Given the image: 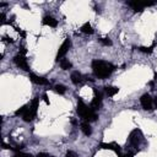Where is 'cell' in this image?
<instances>
[{
  "mask_svg": "<svg viewBox=\"0 0 157 157\" xmlns=\"http://www.w3.org/2000/svg\"><path fill=\"white\" fill-rule=\"evenodd\" d=\"M92 70H93V74L96 77L103 80V78H107L115 70V66L112 63L96 59L92 61Z\"/></svg>",
  "mask_w": 157,
  "mask_h": 157,
  "instance_id": "6da1fadb",
  "label": "cell"
},
{
  "mask_svg": "<svg viewBox=\"0 0 157 157\" xmlns=\"http://www.w3.org/2000/svg\"><path fill=\"white\" fill-rule=\"evenodd\" d=\"M77 113H78V115L82 118V119H85L86 121H94V120H97V114H96V112L91 108V107H87L81 99H78L77 101Z\"/></svg>",
  "mask_w": 157,
  "mask_h": 157,
  "instance_id": "7a4b0ae2",
  "label": "cell"
},
{
  "mask_svg": "<svg viewBox=\"0 0 157 157\" xmlns=\"http://www.w3.org/2000/svg\"><path fill=\"white\" fill-rule=\"evenodd\" d=\"M142 141H144V136H142L141 130L135 129V130H132V131L130 132V135H129V142H130L134 147L137 148V147L141 145Z\"/></svg>",
  "mask_w": 157,
  "mask_h": 157,
  "instance_id": "3957f363",
  "label": "cell"
},
{
  "mask_svg": "<svg viewBox=\"0 0 157 157\" xmlns=\"http://www.w3.org/2000/svg\"><path fill=\"white\" fill-rule=\"evenodd\" d=\"M13 63H15L16 66H18L20 69H22V70H25V71H28V70H29V66H28V64H27V60H26L25 55H22V54H20V53L13 56Z\"/></svg>",
  "mask_w": 157,
  "mask_h": 157,
  "instance_id": "277c9868",
  "label": "cell"
},
{
  "mask_svg": "<svg viewBox=\"0 0 157 157\" xmlns=\"http://www.w3.org/2000/svg\"><path fill=\"white\" fill-rule=\"evenodd\" d=\"M70 47H71V40H70L69 38H66V39L63 42V44L60 45L59 50H58V54H56V60H58V61H59V59H60V60L63 59V56L67 53V50L70 49Z\"/></svg>",
  "mask_w": 157,
  "mask_h": 157,
  "instance_id": "5b68a950",
  "label": "cell"
},
{
  "mask_svg": "<svg viewBox=\"0 0 157 157\" xmlns=\"http://www.w3.org/2000/svg\"><path fill=\"white\" fill-rule=\"evenodd\" d=\"M140 103H141V105H142V108L145 110H151L152 109V105H153V99L151 98V96L148 93H145V94L141 96Z\"/></svg>",
  "mask_w": 157,
  "mask_h": 157,
  "instance_id": "8992f818",
  "label": "cell"
},
{
  "mask_svg": "<svg viewBox=\"0 0 157 157\" xmlns=\"http://www.w3.org/2000/svg\"><path fill=\"white\" fill-rule=\"evenodd\" d=\"M93 92H94V98L91 102V108L94 110V109H99L102 105V93L97 88H93Z\"/></svg>",
  "mask_w": 157,
  "mask_h": 157,
  "instance_id": "52a82bcc",
  "label": "cell"
},
{
  "mask_svg": "<svg viewBox=\"0 0 157 157\" xmlns=\"http://www.w3.org/2000/svg\"><path fill=\"white\" fill-rule=\"evenodd\" d=\"M128 5H129L135 12H141L145 6H150V5H152V4H151V2H137V1H135V2H128Z\"/></svg>",
  "mask_w": 157,
  "mask_h": 157,
  "instance_id": "ba28073f",
  "label": "cell"
},
{
  "mask_svg": "<svg viewBox=\"0 0 157 157\" xmlns=\"http://www.w3.org/2000/svg\"><path fill=\"white\" fill-rule=\"evenodd\" d=\"M29 80L33 82V83H37V85H48V80L44 78V77H40V76H37L34 74H29Z\"/></svg>",
  "mask_w": 157,
  "mask_h": 157,
  "instance_id": "9c48e42d",
  "label": "cell"
},
{
  "mask_svg": "<svg viewBox=\"0 0 157 157\" xmlns=\"http://www.w3.org/2000/svg\"><path fill=\"white\" fill-rule=\"evenodd\" d=\"M99 146H101V148H103V150H113V151H115L117 153H120V146L117 145V144H114V142H112V144L102 142Z\"/></svg>",
  "mask_w": 157,
  "mask_h": 157,
  "instance_id": "30bf717a",
  "label": "cell"
},
{
  "mask_svg": "<svg viewBox=\"0 0 157 157\" xmlns=\"http://www.w3.org/2000/svg\"><path fill=\"white\" fill-rule=\"evenodd\" d=\"M42 23L44 26H49V27H56L58 26V21L52 16H44L42 20Z\"/></svg>",
  "mask_w": 157,
  "mask_h": 157,
  "instance_id": "8fae6325",
  "label": "cell"
},
{
  "mask_svg": "<svg viewBox=\"0 0 157 157\" xmlns=\"http://www.w3.org/2000/svg\"><path fill=\"white\" fill-rule=\"evenodd\" d=\"M70 78H71V82L72 83H75V85H78V83H81L82 82V75L78 72V71H74L72 74H71V76H70Z\"/></svg>",
  "mask_w": 157,
  "mask_h": 157,
  "instance_id": "7c38bea8",
  "label": "cell"
},
{
  "mask_svg": "<svg viewBox=\"0 0 157 157\" xmlns=\"http://www.w3.org/2000/svg\"><path fill=\"white\" fill-rule=\"evenodd\" d=\"M118 91H119V88L115 87V86H105V87H104V92H105V94L109 96V97H113L114 94H117Z\"/></svg>",
  "mask_w": 157,
  "mask_h": 157,
  "instance_id": "4fadbf2b",
  "label": "cell"
},
{
  "mask_svg": "<svg viewBox=\"0 0 157 157\" xmlns=\"http://www.w3.org/2000/svg\"><path fill=\"white\" fill-rule=\"evenodd\" d=\"M81 130H82V132L86 135V136H90L91 134H92V129H91V126H90V123L88 121H83V123H81Z\"/></svg>",
  "mask_w": 157,
  "mask_h": 157,
  "instance_id": "5bb4252c",
  "label": "cell"
},
{
  "mask_svg": "<svg viewBox=\"0 0 157 157\" xmlns=\"http://www.w3.org/2000/svg\"><path fill=\"white\" fill-rule=\"evenodd\" d=\"M38 103H39V98H38V97H36V98L32 101L31 105H29V110L32 112V114H33L34 117L37 115V110H38Z\"/></svg>",
  "mask_w": 157,
  "mask_h": 157,
  "instance_id": "9a60e30c",
  "label": "cell"
},
{
  "mask_svg": "<svg viewBox=\"0 0 157 157\" xmlns=\"http://www.w3.org/2000/svg\"><path fill=\"white\" fill-rule=\"evenodd\" d=\"M81 32L85 33V34H92V33H93V28H92L91 23H88V22L83 23V25L81 26Z\"/></svg>",
  "mask_w": 157,
  "mask_h": 157,
  "instance_id": "2e32d148",
  "label": "cell"
},
{
  "mask_svg": "<svg viewBox=\"0 0 157 157\" xmlns=\"http://www.w3.org/2000/svg\"><path fill=\"white\" fill-rule=\"evenodd\" d=\"M59 64H60V67H61L63 70H69V69L72 67V64H71L67 59H61V60L59 61Z\"/></svg>",
  "mask_w": 157,
  "mask_h": 157,
  "instance_id": "e0dca14e",
  "label": "cell"
},
{
  "mask_svg": "<svg viewBox=\"0 0 157 157\" xmlns=\"http://www.w3.org/2000/svg\"><path fill=\"white\" fill-rule=\"evenodd\" d=\"M54 91L56 93H59V94H64L66 92V87L64 85H55L54 86Z\"/></svg>",
  "mask_w": 157,
  "mask_h": 157,
  "instance_id": "ac0fdd59",
  "label": "cell"
},
{
  "mask_svg": "<svg viewBox=\"0 0 157 157\" xmlns=\"http://www.w3.org/2000/svg\"><path fill=\"white\" fill-rule=\"evenodd\" d=\"M153 48H155V43L151 47H139V50L142 52V53H152Z\"/></svg>",
  "mask_w": 157,
  "mask_h": 157,
  "instance_id": "d6986e66",
  "label": "cell"
},
{
  "mask_svg": "<svg viewBox=\"0 0 157 157\" xmlns=\"http://www.w3.org/2000/svg\"><path fill=\"white\" fill-rule=\"evenodd\" d=\"M27 109H28V105H23V107H21L20 109H17V110L15 112V114H16V115H22V117H23V114L27 112Z\"/></svg>",
  "mask_w": 157,
  "mask_h": 157,
  "instance_id": "ffe728a7",
  "label": "cell"
},
{
  "mask_svg": "<svg viewBox=\"0 0 157 157\" xmlns=\"http://www.w3.org/2000/svg\"><path fill=\"white\" fill-rule=\"evenodd\" d=\"M99 43L103 44V45H112V40H110L108 37H105V38H99Z\"/></svg>",
  "mask_w": 157,
  "mask_h": 157,
  "instance_id": "44dd1931",
  "label": "cell"
},
{
  "mask_svg": "<svg viewBox=\"0 0 157 157\" xmlns=\"http://www.w3.org/2000/svg\"><path fill=\"white\" fill-rule=\"evenodd\" d=\"M12 157H33L32 155H28V153H23V152H16Z\"/></svg>",
  "mask_w": 157,
  "mask_h": 157,
  "instance_id": "7402d4cb",
  "label": "cell"
},
{
  "mask_svg": "<svg viewBox=\"0 0 157 157\" xmlns=\"http://www.w3.org/2000/svg\"><path fill=\"white\" fill-rule=\"evenodd\" d=\"M65 157H77V155H76L74 151H67Z\"/></svg>",
  "mask_w": 157,
  "mask_h": 157,
  "instance_id": "603a6c76",
  "label": "cell"
},
{
  "mask_svg": "<svg viewBox=\"0 0 157 157\" xmlns=\"http://www.w3.org/2000/svg\"><path fill=\"white\" fill-rule=\"evenodd\" d=\"M37 157H50L48 153H45V152H39L38 155H37Z\"/></svg>",
  "mask_w": 157,
  "mask_h": 157,
  "instance_id": "cb8c5ba5",
  "label": "cell"
},
{
  "mask_svg": "<svg viewBox=\"0 0 157 157\" xmlns=\"http://www.w3.org/2000/svg\"><path fill=\"white\" fill-rule=\"evenodd\" d=\"M20 54H22V55L26 54V48L25 47H20Z\"/></svg>",
  "mask_w": 157,
  "mask_h": 157,
  "instance_id": "d4e9b609",
  "label": "cell"
},
{
  "mask_svg": "<svg viewBox=\"0 0 157 157\" xmlns=\"http://www.w3.org/2000/svg\"><path fill=\"white\" fill-rule=\"evenodd\" d=\"M43 98H44L45 103H47V104H49V99H48V96H47V94H43Z\"/></svg>",
  "mask_w": 157,
  "mask_h": 157,
  "instance_id": "484cf974",
  "label": "cell"
},
{
  "mask_svg": "<svg viewBox=\"0 0 157 157\" xmlns=\"http://www.w3.org/2000/svg\"><path fill=\"white\" fill-rule=\"evenodd\" d=\"M124 157H134V156H132V153H131V152H128V153H126Z\"/></svg>",
  "mask_w": 157,
  "mask_h": 157,
  "instance_id": "4316f807",
  "label": "cell"
},
{
  "mask_svg": "<svg viewBox=\"0 0 157 157\" xmlns=\"http://www.w3.org/2000/svg\"><path fill=\"white\" fill-rule=\"evenodd\" d=\"M153 103H155V105H156V108H157V97L155 98V101H153Z\"/></svg>",
  "mask_w": 157,
  "mask_h": 157,
  "instance_id": "83f0119b",
  "label": "cell"
},
{
  "mask_svg": "<svg viewBox=\"0 0 157 157\" xmlns=\"http://www.w3.org/2000/svg\"><path fill=\"white\" fill-rule=\"evenodd\" d=\"M155 80H156V81H157V72H156V74H155Z\"/></svg>",
  "mask_w": 157,
  "mask_h": 157,
  "instance_id": "f1b7e54d",
  "label": "cell"
}]
</instances>
